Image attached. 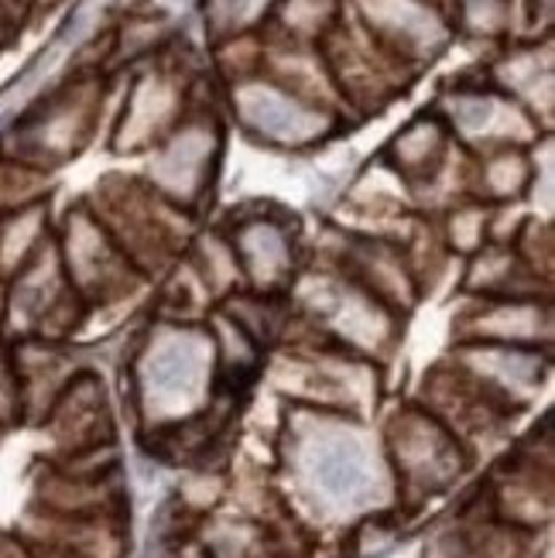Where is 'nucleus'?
I'll list each match as a JSON object with an SVG mask.
<instances>
[{"mask_svg": "<svg viewBox=\"0 0 555 558\" xmlns=\"http://www.w3.org/2000/svg\"><path fill=\"white\" fill-rule=\"evenodd\" d=\"M364 456L353 446H326L316 459V480L319 487L329 494V497H353L360 487H364Z\"/></svg>", "mask_w": 555, "mask_h": 558, "instance_id": "obj_1", "label": "nucleus"}, {"mask_svg": "<svg viewBox=\"0 0 555 558\" xmlns=\"http://www.w3.org/2000/svg\"><path fill=\"white\" fill-rule=\"evenodd\" d=\"M248 117L251 124L268 131L275 137H292L302 128V107L292 104L288 96L275 93V89H254V96H248Z\"/></svg>", "mask_w": 555, "mask_h": 558, "instance_id": "obj_2", "label": "nucleus"}]
</instances>
